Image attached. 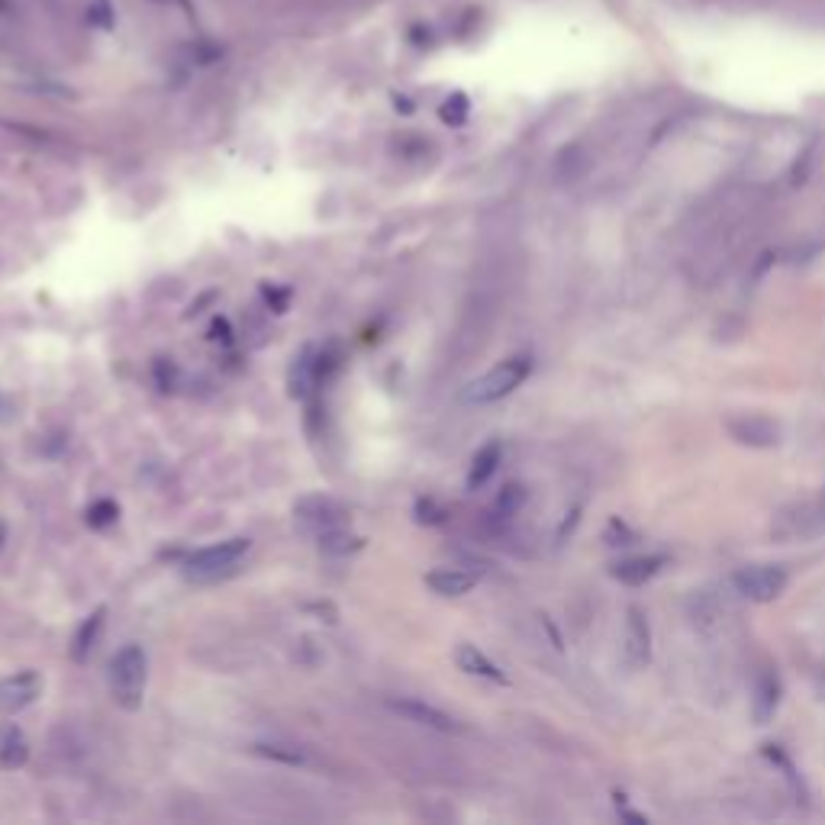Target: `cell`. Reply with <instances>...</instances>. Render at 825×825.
Segmentation results:
<instances>
[{
    "label": "cell",
    "instance_id": "6da1fadb",
    "mask_svg": "<svg viewBox=\"0 0 825 825\" xmlns=\"http://www.w3.org/2000/svg\"><path fill=\"white\" fill-rule=\"evenodd\" d=\"M146 680H149V658L139 645H123L110 661V693L113 703L123 706L126 713H136L146 700Z\"/></svg>",
    "mask_w": 825,
    "mask_h": 825
},
{
    "label": "cell",
    "instance_id": "7a4b0ae2",
    "mask_svg": "<svg viewBox=\"0 0 825 825\" xmlns=\"http://www.w3.org/2000/svg\"><path fill=\"white\" fill-rule=\"evenodd\" d=\"M529 374H532V355L503 358L500 365H494L487 374H481V378L465 387V403H471V407L497 403L503 397H510L516 387H523Z\"/></svg>",
    "mask_w": 825,
    "mask_h": 825
},
{
    "label": "cell",
    "instance_id": "3957f363",
    "mask_svg": "<svg viewBox=\"0 0 825 825\" xmlns=\"http://www.w3.org/2000/svg\"><path fill=\"white\" fill-rule=\"evenodd\" d=\"M245 552H249V539H242V535L200 548V552H194L184 564L187 577H197V581H213V577H223L229 571H236V564L245 558Z\"/></svg>",
    "mask_w": 825,
    "mask_h": 825
},
{
    "label": "cell",
    "instance_id": "277c9868",
    "mask_svg": "<svg viewBox=\"0 0 825 825\" xmlns=\"http://www.w3.org/2000/svg\"><path fill=\"white\" fill-rule=\"evenodd\" d=\"M735 590L751 603H771L777 600L787 587V571L777 564H748L732 574Z\"/></svg>",
    "mask_w": 825,
    "mask_h": 825
},
{
    "label": "cell",
    "instance_id": "5b68a950",
    "mask_svg": "<svg viewBox=\"0 0 825 825\" xmlns=\"http://www.w3.org/2000/svg\"><path fill=\"white\" fill-rule=\"evenodd\" d=\"M384 703H387V709H394L397 716L416 722V726H426L436 732H461V722L455 716H448L445 709L432 706L419 697H387Z\"/></svg>",
    "mask_w": 825,
    "mask_h": 825
},
{
    "label": "cell",
    "instance_id": "8992f818",
    "mask_svg": "<svg viewBox=\"0 0 825 825\" xmlns=\"http://www.w3.org/2000/svg\"><path fill=\"white\" fill-rule=\"evenodd\" d=\"M726 429L738 445H748V448H777L780 445V426L761 413L732 416Z\"/></svg>",
    "mask_w": 825,
    "mask_h": 825
},
{
    "label": "cell",
    "instance_id": "52a82bcc",
    "mask_svg": "<svg viewBox=\"0 0 825 825\" xmlns=\"http://www.w3.org/2000/svg\"><path fill=\"white\" fill-rule=\"evenodd\" d=\"M622 655H626L629 668H645L651 658V626L648 616L639 606L626 610V632H622Z\"/></svg>",
    "mask_w": 825,
    "mask_h": 825
},
{
    "label": "cell",
    "instance_id": "ba28073f",
    "mask_svg": "<svg viewBox=\"0 0 825 825\" xmlns=\"http://www.w3.org/2000/svg\"><path fill=\"white\" fill-rule=\"evenodd\" d=\"M822 529H825V510L813 503H800L793 506L790 513H780V523H777V535H784V539H813Z\"/></svg>",
    "mask_w": 825,
    "mask_h": 825
},
{
    "label": "cell",
    "instance_id": "9c48e42d",
    "mask_svg": "<svg viewBox=\"0 0 825 825\" xmlns=\"http://www.w3.org/2000/svg\"><path fill=\"white\" fill-rule=\"evenodd\" d=\"M39 677L33 671H20L17 677H10L0 684V713H20V709L30 706L39 697Z\"/></svg>",
    "mask_w": 825,
    "mask_h": 825
},
{
    "label": "cell",
    "instance_id": "30bf717a",
    "mask_svg": "<svg viewBox=\"0 0 825 825\" xmlns=\"http://www.w3.org/2000/svg\"><path fill=\"white\" fill-rule=\"evenodd\" d=\"M297 516H300V523L313 529L316 535L320 532H329V529H336L345 523V510L336 503V500H329V497H313V500H303L297 506Z\"/></svg>",
    "mask_w": 825,
    "mask_h": 825
},
{
    "label": "cell",
    "instance_id": "8fae6325",
    "mask_svg": "<svg viewBox=\"0 0 825 825\" xmlns=\"http://www.w3.org/2000/svg\"><path fill=\"white\" fill-rule=\"evenodd\" d=\"M426 587L439 597H465L477 587V574L461 571V568H439L426 574Z\"/></svg>",
    "mask_w": 825,
    "mask_h": 825
},
{
    "label": "cell",
    "instance_id": "7c38bea8",
    "mask_svg": "<svg viewBox=\"0 0 825 825\" xmlns=\"http://www.w3.org/2000/svg\"><path fill=\"white\" fill-rule=\"evenodd\" d=\"M661 564H664L661 555H639V558H626V561L613 564L610 574L616 577L619 584H626V587H642V584H648L651 577L661 571Z\"/></svg>",
    "mask_w": 825,
    "mask_h": 825
},
{
    "label": "cell",
    "instance_id": "4fadbf2b",
    "mask_svg": "<svg viewBox=\"0 0 825 825\" xmlns=\"http://www.w3.org/2000/svg\"><path fill=\"white\" fill-rule=\"evenodd\" d=\"M455 661H458V668L465 671V674L484 677V680H494V684H506V674H503V671L497 668V664L490 661L477 645L461 642V645L455 648Z\"/></svg>",
    "mask_w": 825,
    "mask_h": 825
},
{
    "label": "cell",
    "instance_id": "5bb4252c",
    "mask_svg": "<svg viewBox=\"0 0 825 825\" xmlns=\"http://www.w3.org/2000/svg\"><path fill=\"white\" fill-rule=\"evenodd\" d=\"M104 616H107V610L100 606V610H94L88 619L81 622V629L75 632V648H71V658H75V661H88L91 658V651L97 648L100 632H104Z\"/></svg>",
    "mask_w": 825,
    "mask_h": 825
},
{
    "label": "cell",
    "instance_id": "9a60e30c",
    "mask_svg": "<svg viewBox=\"0 0 825 825\" xmlns=\"http://www.w3.org/2000/svg\"><path fill=\"white\" fill-rule=\"evenodd\" d=\"M500 458H503V448L500 442H487L481 452L474 455L471 461V471H468V487L477 490V487H484L490 477H494L497 465H500Z\"/></svg>",
    "mask_w": 825,
    "mask_h": 825
},
{
    "label": "cell",
    "instance_id": "2e32d148",
    "mask_svg": "<svg viewBox=\"0 0 825 825\" xmlns=\"http://www.w3.org/2000/svg\"><path fill=\"white\" fill-rule=\"evenodd\" d=\"M30 748H26V738L17 726H7L0 732V767L4 771H13V767H23Z\"/></svg>",
    "mask_w": 825,
    "mask_h": 825
},
{
    "label": "cell",
    "instance_id": "e0dca14e",
    "mask_svg": "<svg viewBox=\"0 0 825 825\" xmlns=\"http://www.w3.org/2000/svg\"><path fill=\"white\" fill-rule=\"evenodd\" d=\"M316 539H320V548H323L326 555H352V552H358L361 545H365V542H361V535L345 532L342 526L329 529V532H320Z\"/></svg>",
    "mask_w": 825,
    "mask_h": 825
},
{
    "label": "cell",
    "instance_id": "ac0fdd59",
    "mask_svg": "<svg viewBox=\"0 0 825 825\" xmlns=\"http://www.w3.org/2000/svg\"><path fill=\"white\" fill-rule=\"evenodd\" d=\"M255 751L268 761H278V764H287V767H303L307 764V751L297 748V745H284V742H262L255 745Z\"/></svg>",
    "mask_w": 825,
    "mask_h": 825
},
{
    "label": "cell",
    "instance_id": "d6986e66",
    "mask_svg": "<svg viewBox=\"0 0 825 825\" xmlns=\"http://www.w3.org/2000/svg\"><path fill=\"white\" fill-rule=\"evenodd\" d=\"M755 716H758V722H767L774 716V709H777V693H780V687H777V677H771V674H764L761 680H758V687H755Z\"/></svg>",
    "mask_w": 825,
    "mask_h": 825
},
{
    "label": "cell",
    "instance_id": "ffe728a7",
    "mask_svg": "<svg viewBox=\"0 0 825 825\" xmlns=\"http://www.w3.org/2000/svg\"><path fill=\"white\" fill-rule=\"evenodd\" d=\"M468 110H471V104H468V97L465 94H452L442 104V120L445 123H452V126H461L468 120Z\"/></svg>",
    "mask_w": 825,
    "mask_h": 825
},
{
    "label": "cell",
    "instance_id": "44dd1931",
    "mask_svg": "<svg viewBox=\"0 0 825 825\" xmlns=\"http://www.w3.org/2000/svg\"><path fill=\"white\" fill-rule=\"evenodd\" d=\"M117 503H110V500H100V503H94L91 510H88V523L91 526H97V529H104V526H110V523H117Z\"/></svg>",
    "mask_w": 825,
    "mask_h": 825
},
{
    "label": "cell",
    "instance_id": "7402d4cb",
    "mask_svg": "<svg viewBox=\"0 0 825 825\" xmlns=\"http://www.w3.org/2000/svg\"><path fill=\"white\" fill-rule=\"evenodd\" d=\"M523 500H526V494H523V487H516V484H510V487H503V494H500V500H497V506L503 513H516L519 506H523Z\"/></svg>",
    "mask_w": 825,
    "mask_h": 825
},
{
    "label": "cell",
    "instance_id": "603a6c76",
    "mask_svg": "<svg viewBox=\"0 0 825 825\" xmlns=\"http://www.w3.org/2000/svg\"><path fill=\"white\" fill-rule=\"evenodd\" d=\"M13 416H17V407H13L7 394H0V423H10Z\"/></svg>",
    "mask_w": 825,
    "mask_h": 825
},
{
    "label": "cell",
    "instance_id": "cb8c5ba5",
    "mask_svg": "<svg viewBox=\"0 0 825 825\" xmlns=\"http://www.w3.org/2000/svg\"><path fill=\"white\" fill-rule=\"evenodd\" d=\"M0 539H4V529H0Z\"/></svg>",
    "mask_w": 825,
    "mask_h": 825
}]
</instances>
